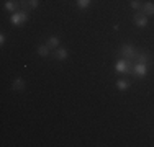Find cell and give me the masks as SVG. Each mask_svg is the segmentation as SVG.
<instances>
[{"label":"cell","instance_id":"cell-1","mask_svg":"<svg viewBox=\"0 0 154 147\" xmlns=\"http://www.w3.org/2000/svg\"><path fill=\"white\" fill-rule=\"evenodd\" d=\"M146 74H148V64H144V62H134L131 75L138 77V79H143V77H146Z\"/></svg>","mask_w":154,"mask_h":147},{"label":"cell","instance_id":"cell-2","mask_svg":"<svg viewBox=\"0 0 154 147\" xmlns=\"http://www.w3.org/2000/svg\"><path fill=\"white\" fill-rule=\"evenodd\" d=\"M26 20H28V12H25V10L15 12V13H12V16H10V21H12V25H15V26L23 25Z\"/></svg>","mask_w":154,"mask_h":147},{"label":"cell","instance_id":"cell-3","mask_svg":"<svg viewBox=\"0 0 154 147\" xmlns=\"http://www.w3.org/2000/svg\"><path fill=\"white\" fill-rule=\"evenodd\" d=\"M122 54L128 59V61L134 62V59H136V56H138V51L134 49L131 44H123L122 46Z\"/></svg>","mask_w":154,"mask_h":147},{"label":"cell","instance_id":"cell-4","mask_svg":"<svg viewBox=\"0 0 154 147\" xmlns=\"http://www.w3.org/2000/svg\"><path fill=\"white\" fill-rule=\"evenodd\" d=\"M134 25H136L138 28H146L148 26V16H146L144 13H141V10H139L138 13H134Z\"/></svg>","mask_w":154,"mask_h":147},{"label":"cell","instance_id":"cell-5","mask_svg":"<svg viewBox=\"0 0 154 147\" xmlns=\"http://www.w3.org/2000/svg\"><path fill=\"white\" fill-rule=\"evenodd\" d=\"M115 70L120 74H126L128 72V61L126 59H118L115 62Z\"/></svg>","mask_w":154,"mask_h":147},{"label":"cell","instance_id":"cell-6","mask_svg":"<svg viewBox=\"0 0 154 147\" xmlns=\"http://www.w3.org/2000/svg\"><path fill=\"white\" fill-rule=\"evenodd\" d=\"M12 90L13 92H23L25 90V80L21 77H17L12 83Z\"/></svg>","mask_w":154,"mask_h":147},{"label":"cell","instance_id":"cell-7","mask_svg":"<svg viewBox=\"0 0 154 147\" xmlns=\"http://www.w3.org/2000/svg\"><path fill=\"white\" fill-rule=\"evenodd\" d=\"M143 13H144L146 16H152V15H154V3L152 2L143 3Z\"/></svg>","mask_w":154,"mask_h":147},{"label":"cell","instance_id":"cell-8","mask_svg":"<svg viewBox=\"0 0 154 147\" xmlns=\"http://www.w3.org/2000/svg\"><path fill=\"white\" fill-rule=\"evenodd\" d=\"M3 8H5L7 12H10V13H15L17 8H18V2H15V0H7L5 5H3Z\"/></svg>","mask_w":154,"mask_h":147},{"label":"cell","instance_id":"cell-9","mask_svg":"<svg viewBox=\"0 0 154 147\" xmlns=\"http://www.w3.org/2000/svg\"><path fill=\"white\" fill-rule=\"evenodd\" d=\"M54 56H56V59H59V61H64V59H67L69 52H67L66 47H57L56 52H54Z\"/></svg>","mask_w":154,"mask_h":147},{"label":"cell","instance_id":"cell-10","mask_svg":"<svg viewBox=\"0 0 154 147\" xmlns=\"http://www.w3.org/2000/svg\"><path fill=\"white\" fill-rule=\"evenodd\" d=\"M49 51H51V47L48 46V44H41V46H38L36 52H38L41 57H48V56H49Z\"/></svg>","mask_w":154,"mask_h":147},{"label":"cell","instance_id":"cell-11","mask_svg":"<svg viewBox=\"0 0 154 147\" xmlns=\"http://www.w3.org/2000/svg\"><path fill=\"white\" fill-rule=\"evenodd\" d=\"M46 44L51 47V49H57V47H59V38H57V36H49Z\"/></svg>","mask_w":154,"mask_h":147},{"label":"cell","instance_id":"cell-12","mask_svg":"<svg viewBox=\"0 0 154 147\" xmlns=\"http://www.w3.org/2000/svg\"><path fill=\"white\" fill-rule=\"evenodd\" d=\"M149 59H151V56H149L148 52H138L136 59H134V62H144V64H148Z\"/></svg>","mask_w":154,"mask_h":147},{"label":"cell","instance_id":"cell-13","mask_svg":"<svg viewBox=\"0 0 154 147\" xmlns=\"http://www.w3.org/2000/svg\"><path fill=\"white\" fill-rule=\"evenodd\" d=\"M116 87H118V90H128V88H130V82H128V80L120 79L118 82H116Z\"/></svg>","mask_w":154,"mask_h":147},{"label":"cell","instance_id":"cell-14","mask_svg":"<svg viewBox=\"0 0 154 147\" xmlns=\"http://www.w3.org/2000/svg\"><path fill=\"white\" fill-rule=\"evenodd\" d=\"M75 3H77L79 8H87V7H90L92 0H75Z\"/></svg>","mask_w":154,"mask_h":147},{"label":"cell","instance_id":"cell-15","mask_svg":"<svg viewBox=\"0 0 154 147\" xmlns=\"http://www.w3.org/2000/svg\"><path fill=\"white\" fill-rule=\"evenodd\" d=\"M131 8H133V10H136V12H139V10L143 8L141 0H131Z\"/></svg>","mask_w":154,"mask_h":147},{"label":"cell","instance_id":"cell-16","mask_svg":"<svg viewBox=\"0 0 154 147\" xmlns=\"http://www.w3.org/2000/svg\"><path fill=\"white\" fill-rule=\"evenodd\" d=\"M28 5H30V8H31V10H35V8H38L39 0H28Z\"/></svg>","mask_w":154,"mask_h":147},{"label":"cell","instance_id":"cell-17","mask_svg":"<svg viewBox=\"0 0 154 147\" xmlns=\"http://www.w3.org/2000/svg\"><path fill=\"white\" fill-rule=\"evenodd\" d=\"M21 8L25 10V12H30V5H28V0H21Z\"/></svg>","mask_w":154,"mask_h":147},{"label":"cell","instance_id":"cell-18","mask_svg":"<svg viewBox=\"0 0 154 147\" xmlns=\"http://www.w3.org/2000/svg\"><path fill=\"white\" fill-rule=\"evenodd\" d=\"M5 41H7V36H5V33H2L0 34V44H5Z\"/></svg>","mask_w":154,"mask_h":147}]
</instances>
